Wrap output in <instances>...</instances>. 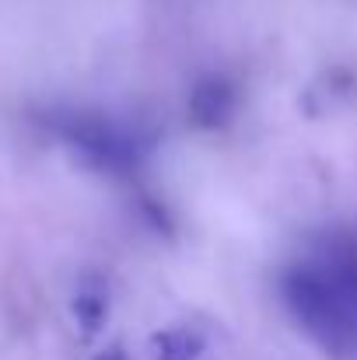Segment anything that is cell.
<instances>
[{
	"label": "cell",
	"mask_w": 357,
	"mask_h": 360,
	"mask_svg": "<svg viewBox=\"0 0 357 360\" xmlns=\"http://www.w3.org/2000/svg\"><path fill=\"white\" fill-rule=\"evenodd\" d=\"M56 136L81 154L84 165L109 172V175H130L137 168V140L106 116H88V112H67L53 120Z\"/></svg>",
	"instance_id": "cell-1"
},
{
	"label": "cell",
	"mask_w": 357,
	"mask_h": 360,
	"mask_svg": "<svg viewBox=\"0 0 357 360\" xmlns=\"http://www.w3.org/2000/svg\"><path fill=\"white\" fill-rule=\"evenodd\" d=\"M186 112L200 129H225L238 112V88L225 74H207L193 84Z\"/></svg>",
	"instance_id": "cell-2"
},
{
	"label": "cell",
	"mask_w": 357,
	"mask_h": 360,
	"mask_svg": "<svg viewBox=\"0 0 357 360\" xmlns=\"http://www.w3.org/2000/svg\"><path fill=\"white\" fill-rule=\"evenodd\" d=\"M207 336L193 326H168L151 336V360H200Z\"/></svg>",
	"instance_id": "cell-3"
},
{
	"label": "cell",
	"mask_w": 357,
	"mask_h": 360,
	"mask_svg": "<svg viewBox=\"0 0 357 360\" xmlns=\"http://www.w3.org/2000/svg\"><path fill=\"white\" fill-rule=\"evenodd\" d=\"M106 315H109V301L102 290H81L77 301H74V319L81 326L84 336H95L102 326H106Z\"/></svg>",
	"instance_id": "cell-4"
},
{
	"label": "cell",
	"mask_w": 357,
	"mask_h": 360,
	"mask_svg": "<svg viewBox=\"0 0 357 360\" xmlns=\"http://www.w3.org/2000/svg\"><path fill=\"white\" fill-rule=\"evenodd\" d=\"M95 360H126V354H123L119 347H109L106 354H99V357H95Z\"/></svg>",
	"instance_id": "cell-5"
}]
</instances>
